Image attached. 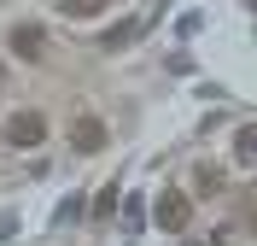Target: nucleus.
Listing matches in <instances>:
<instances>
[{
  "label": "nucleus",
  "instance_id": "f257e3e1",
  "mask_svg": "<svg viewBox=\"0 0 257 246\" xmlns=\"http://www.w3.org/2000/svg\"><path fill=\"white\" fill-rule=\"evenodd\" d=\"M0 141H6V147H18V152L41 147V141H47V117H41V112H12L6 123H0Z\"/></svg>",
  "mask_w": 257,
  "mask_h": 246
},
{
  "label": "nucleus",
  "instance_id": "f03ea898",
  "mask_svg": "<svg viewBox=\"0 0 257 246\" xmlns=\"http://www.w3.org/2000/svg\"><path fill=\"white\" fill-rule=\"evenodd\" d=\"M152 217H158V229L181 234V229H187V223H193V199L170 188V194H158V205H152Z\"/></svg>",
  "mask_w": 257,
  "mask_h": 246
},
{
  "label": "nucleus",
  "instance_id": "7ed1b4c3",
  "mask_svg": "<svg viewBox=\"0 0 257 246\" xmlns=\"http://www.w3.org/2000/svg\"><path fill=\"white\" fill-rule=\"evenodd\" d=\"M70 147H76V152H105V123H99L94 112L70 117Z\"/></svg>",
  "mask_w": 257,
  "mask_h": 246
},
{
  "label": "nucleus",
  "instance_id": "20e7f679",
  "mask_svg": "<svg viewBox=\"0 0 257 246\" xmlns=\"http://www.w3.org/2000/svg\"><path fill=\"white\" fill-rule=\"evenodd\" d=\"M6 47H12L18 59H30V65H35V59H47V35L35 30V24H12V35H6Z\"/></svg>",
  "mask_w": 257,
  "mask_h": 246
},
{
  "label": "nucleus",
  "instance_id": "39448f33",
  "mask_svg": "<svg viewBox=\"0 0 257 246\" xmlns=\"http://www.w3.org/2000/svg\"><path fill=\"white\" fill-rule=\"evenodd\" d=\"M234 158H240V164H257V123H245V129L234 135Z\"/></svg>",
  "mask_w": 257,
  "mask_h": 246
},
{
  "label": "nucleus",
  "instance_id": "423d86ee",
  "mask_svg": "<svg viewBox=\"0 0 257 246\" xmlns=\"http://www.w3.org/2000/svg\"><path fill=\"white\" fill-rule=\"evenodd\" d=\"M105 6H111V0H59V12H64V18H99Z\"/></svg>",
  "mask_w": 257,
  "mask_h": 246
},
{
  "label": "nucleus",
  "instance_id": "0eeeda50",
  "mask_svg": "<svg viewBox=\"0 0 257 246\" xmlns=\"http://www.w3.org/2000/svg\"><path fill=\"white\" fill-rule=\"evenodd\" d=\"M135 35H141V24H117V30H105V41H99V47H105V53H117L123 41H135Z\"/></svg>",
  "mask_w": 257,
  "mask_h": 246
},
{
  "label": "nucleus",
  "instance_id": "6e6552de",
  "mask_svg": "<svg viewBox=\"0 0 257 246\" xmlns=\"http://www.w3.org/2000/svg\"><path fill=\"white\" fill-rule=\"evenodd\" d=\"M111 211H117V182H105L99 199H94V217H111Z\"/></svg>",
  "mask_w": 257,
  "mask_h": 246
},
{
  "label": "nucleus",
  "instance_id": "1a4fd4ad",
  "mask_svg": "<svg viewBox=\"0 0 257 246\" xmlns=\"http://www.w3.org/2000/svg\"><path fill=\"white\" fill-rule=\"evenodd\" d=\"M0 88H6V65H0Z\"/></svg>",
  "mask_w": 257,
  "mask_h": 246
}]
</instances>
